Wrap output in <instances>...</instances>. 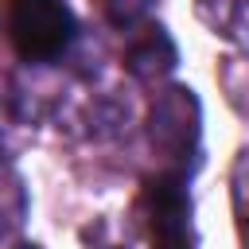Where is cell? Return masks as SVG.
Masks as SVG:
<instances>
[{
  "instance_id": "obj_7",
  "label": "cell",
  "mask_w": 249,
  "mask_h": 249,
  "mask_svg": "<svg viewBox=\"0 0 249 249\" xmlns=\"http://www.w3.org/2000/svg\"><path fill=\"white\" fill-rule=\"evenodd\" d=\"M23 222V187L19 179H0V233H12Z\"/></svg>"
},
{
  "instance_id": "obj_6",
  "label": "cell",
  "mask_w": 249,
  "mask_h": 249,
  "mask_svg": "<svg viewBox=\"0 0 249 249\" xmlns=\"http://www.w3.org/2000/svg\"><path fill=\"white\" fill-rule=\"evenodd\" d=\"M148 8H152V0H97V12L113 23V27H136L144 16H148Z\"/></svg>"
},
{
  "instance_id": "obj_4",
  "label": "cell",
  "mask_w": 249,
  "mask_h": 249,
  "mask_svg": "<svg viewBox=\"0 0 249 249\" xmlns=\"http://www.w3.org/2000/svg\"><path fill=\"white\" fill-rule=\"evenodd\" d=\"M124 66L140 82L163 78L175 66V43H171V35L163 27H140V31H132L128 51H124Z\"/></svg>"
},
{
  "instance_id": "obj_1",
  "label": "cell",
  "mask_w": 249,
  "mask_h": 249,
  "mask_svg": "<svg viewBox=\"0 0 249 249\" xmlns=\"http://www.w3.org/2000/svg\"><path fill=\"white\" fill-rule=\"evenodd\" d=\"M4 35L27 62H51L70 47L74 16L62 0H4Z\"/></svg>"
},
{
  "instance_id": "obj_9",
  "label": "cell",
  "mask_w": 249,
  "mask_h": 249,
  "mask_svg": "<svg viewBox=\"0 0 249 249\" xmlns=\"http://www.w3.org/2000/svg\"><path fill=\"white\" fill-rule=\"evenodd\" d=\"M19 249H39V245H19Z\"/></svg>"
},
{
  "instance_id": "obj_8",
  "label": "cell",
  "mask_w": 249,
  "mask_h": 249,
  "mask_svg": "<svg viewBox=\"0 0 249 249\" xmlns=\"http://www.w3.org/2000/svg\"><path fill=\"white\" fill-rule=\"evenodd\" d=\"M233 206H237V218L249 226V152L233 167Z\"/></svg>"
},
{
  "instance_id": "obj_5",
  "label": "cell",
  "mask_w": 249,
  "mask_h": 249,
  "mask_svg": "<svg viewBox=\"0 0 249 249\" xmlns=\"http://www.w3.org/2000/svg\"><path fill=\"white\" fill-rule=\"evenodd\" d=\"M195 8L218 35H241L249 23V0H195Z\"/></svg>"
},
{
  "instance_id": "obj_2",
  "label": "cell",
  "mask_w": 249,
  "mask_h": 249,
  "mask_svg": "<svg viewBox=\"0 0 249 249\" xmlns=\"http://www.w3.org/2000/svg\"><path fill=\"white\" fill-rule=\"evenodd\" d=\"M148 136L152 148L167 160V163H187L198 152V101L191 89L171 86L156 97L152 105V121H148Z\"/></svg>"
},
{
  "instance_id": "obj_3",
  "label": "cell",
  "mask_w": 249,
  "mask_h": 249,
  "mask_svg": "<svg viewBox=\"0 0 249 249\" xmlns=\"http://www.w3.org/2000/svg\"><path fill=\"white\" fill-rule=\"evenodd\" d=\"M144 210H148V237L156 249H191V198L183 191L179 175H156L144 187Z\"/></svg>"
},
{
  "instance_id": "obj_10",
  "label": "cell",
  "mask_w": 249,
  "mask_h": 249,
  "mask_svg": "<svg viewBox=\"0 0 249 249\" xmlns=\"http://www.w3.org/2000/svg\"><path fill=\"white\" fill-rule=\"evenodd\" d=\"M113 249H117V245H113Z\"/></svg>"
}]
</instances>
